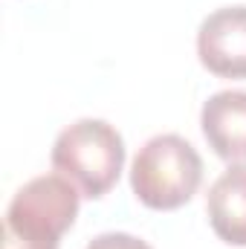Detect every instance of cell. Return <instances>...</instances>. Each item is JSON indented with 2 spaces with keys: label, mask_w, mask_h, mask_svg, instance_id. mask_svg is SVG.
I'll list each match as a JSON object with an SVG mask.
<instances>
[{
  "label": "cell",
  "mask_w": 246,
  "mask_h": 249,
  "mask_svg": "<svg viewBox=\"0 0 246 249\" xmlns=\"http://www.w3.org/2000/svg\"><path fill=\"white\" fill-rule=\"evenodd\" d=\"M206 212L214 235L229 247H246V165H229L209 188Z\"/></svg>",
  "instance_id": "obj_6"
},
{
  "label": "cell",
  "mask_w": 246,
  "mask_h": 249,
  "mask_svg": "<svg viewBox=\"0 0 246 249\" xmlns=\"http://www.w3.org/2000/svg\"><path fill=\"white\" fill-rule=\"evenodd\" d=\"M203 183V160L197 148L177 136L159 133L148 139L130 165V188L136 200L154 212L185 206Z\"/></svg>",
  "instance_id": "obj_2"
},
{
  "label": "cell",
  "mask_w": 246,
  "mask_h": 249,
  "mask_svg": "<svg viewBox=\"0 0 246 249\" xmlns=\"http://www.w3.org/2000/svg\"><path fill=\"white\" fill-rule=\"evenodd\" d=\"M78 188L61 174L20 186L6 209L3 249H58L61 235L78 217Z\"/></svg>",
  "instance_id": "obj_1"
},
{
  "label": "cell",
  "mask_w": 246,
  "mask_h": 249,
  "mask_svg": "<svg viewBox=\"0 0 246 249\" xmlns=\"http://www.w3.org/2000/svg\"><path fill=\"white\" fill-rule=\"evenodd\" d=\"M87 249H154V247L145 244L136 235H127V232H105V235L93 238L87 244Z\"/></svg>",
  "instance_id": "obj_7"
},
{
  "label": "cell",
  "mask_w": 246,
  "mask_h": 249,
  "mask_svg": "<svg viewBox=\"0 0 246 249\" xmlns=\"http://www.w3.org/2000/svg\"><path fill=\"white\" fill-rule=\"evenodd\" d=\"M197 58L217 78H246V6L217 9L200 23Z\"/></svg>",
  "instance_id": "obj_4"
},
{
  "label": "cell",
  "mask_w": 246,
  "mask_h": 249,
  "mask_svg": "<svg viewBox=\"0 0 246 249\" xmlns=\"http://www.w3.org/2000/svg\"><path fill=\"white\" fill-rule=\"evenodd\" d=\"M200 127L209 148L226 160L229 165L246 162V93L244 90H223L214 93L203 110Z\"/></svg>",
  "instance_id": "obj_5"
},
{
  "label": "cell",
  "mask_w": 246,
  "mask_h": 249,
  "mask_svg": "<svg viewBox=\"0 0 246 249\" xmlns=\"http://www.w3.org/2000/svg\"><path fill=\"white\" fill-rule=\"evenodd\" d=\"M53 168L78 188L81 197H105L119 183L124 168L122 133L105 119L72 122L53 145Z\"/></svg>",
  "instance_id": "obj_3"
}]
</instances>
